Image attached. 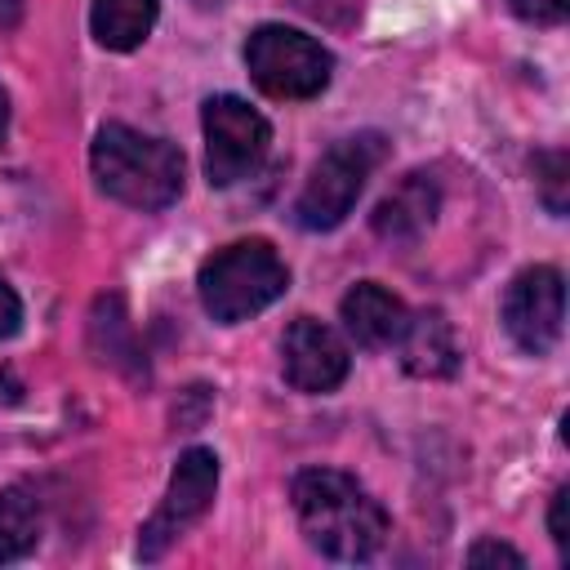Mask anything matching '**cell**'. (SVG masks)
Masks as SVG:
<instances>
[{"instance_id":"8","label":"cell","mask_w":570,"mask_h":570,"mask_svg":"<svg viewBox=\"0 0 570 570\" xmlns=\"http://www.w3.org/2000/svg\"><path fill=\"white\" fill-rule=\"evenodd\" d=\"M566 325V285L557 267H525L512 276V285L503 289V330L508 338L530 352L543 356L557 347Z\"/></svg>"},{"instance_id":"16","label":"cell","mask_w":570,"mask_h":570,"mask_svg":"<svg viewBox=\"0 0 570 570\" xmlns=\"http://www.w3.org/2000/svg\"><path fill=\"white\" fill-rule=\"evenodd\" d=\"M508 9L530 27H561L570 18V0H508Z\"/></svg>"},{"instance_id":"3","label":"cell","mask_w":570,"mask_h":570,"mask_svg":"<svg viewBox=\"0 0 570 570\" xmlns=\"http://www.w3.org/2000/svg\"><path fill=\"white\" fill-rule=\"evenodd\" d=\"M196 289H200V307L214 321L236 325L258 316L289 289V267L267 240H236L200 263Z\"/></svg>"},{"instance_id":"7","label":"cell","mask_w":570,"mask_h":570,"mask_svg":"<svg viewBox=\"0 0 570 570\" xmlns=\"http://www.w3.org/2000/svg\"><path fill=\"white\" fill-rule=\"evenodd\" d=\"M218 490V454L205 445H191L178 454L174 472H169V490L160 499V508L151 512V521L138 530V552L147 561H156L174 539H183L214 503Z\"/></svg>"},{"instance_id":"18","label":"cell","mask_w":570,"mask_h":570,"mask_svg":"<svg viewBox=\"0 0 570 570\" xmlns=\"http://www.w3.org/2000/svg\"><path fill=\"white\" fill-rule=\"evenodd\" d=\"M566 512H570V485H561L552 494V508H548V534H552L561 557H570V521H566Z\"/></svg>"},{"instance_id":"14","label":"cell","mask_w":570,"mask_h":570,"mask_svg":"<svg viewBox=\"0 0 570 570\" xmlns=\"http://www.w3.org/2000/svg\"><path fill=\"white\" fill-rule=\"evenodd\" d=\"M40 543V499L27 485L0 490V566L22 561Z\"/></svg>"},{"instance_id":"15","label":"cell","mask_w":570,"mask_h":570,"mask_svg":"<svg viewBox=\"0 0 570 570\" xmlns=\"http://www.w3.org/2000/svg\"><path fill=\"white\" fill-rule=\"evenodd\" d=\"M534 178H539V196H543V205L561 218L566 214V187H570V160H566V151H539L534 156Z\"/></svg>"},{"instance_id":"20","label":"cell","mask_w":570,"mask_h":570,"mask_svg":"<svg viewBox=\"0 0 570 570\" xmlns=\"http://www.w3.org/2000/svg\"><path fill=\"white\" fill-rule=\"evenodd\" d=\"M4 138H9V94L0 89V147H4Z\"/></svg>"},{"instance_id":"12","label":"cell","mask_w":570,"mask_h":570,"mask_svg":"<svg viewBox=\"0 0 570 570\" xmlns=\"http://www.w3.org/2000/svg\"><path fill=\"white\" fill-rule=\"evenodd\" d=\"M401 365L414 374V379H445L459 370V338H454V325L445 321V312L428 307L419 316L405 321L401 338Z\"/></svg>"},{"instance_id":"1","label":"cell","mask_w":570,"mask_h":570,"mask_svg":"<svg viewBox=\"0 0 570 570\" xmlns=\"http://www.w3.org/2000/svg\"><path fill=\"white\" fill-rule=\"evenodd\" d=\"M307 543L330 561H370L387 543L383 503L338 468H303L289 485Z\"/></svg>"},{"instance_id":"5","label":"cell","mask_w":570,"mask_h":570,"mask_svg":"<svg viewBox=\"0 0 570 570\" xmlns=\"http://www.w3.org/2000/svg\"><path fill=\"white\" fill-rule=\"evenodd\" d=\"M383 138L379 134H352L343 142H334L316 165H312V178L303 183L298 200H294V223L307 227V232H330L338 227L356 196L365 191V178L379 169L383 160Z\"/></svg>"},{"instance_id":"6","label":"cell","mask_w":570,"mask_h":570,"mask_svg":"<svg viewBox=\"0 0 570 570\" xmlns=\"http://www.w3.org/2000/svg\"><path fill=\"white\" fill-rule=\"evenodd\" d=\"M200 125H205V174L214 187H232L249 178L272 147V125L236 94H214L200 111Z\"/></svg>"},{"instance_id":"13","label":"cell","mask_w":570,"mask_h":570,"mask_svg":"<svg viewBox=\"0 0 570 570\" xmlns=\"http://www.w3.org/2000/svg\"><path fill=\"white\" fill-rule=\"evenodd\" d=\"M156 9H160V0H94V9H89L94 40L102 49L129 53L151 36Z\"/></svg>"},{"instance_id":"11","label":"cell","mask_w":570,"mask_h":570,"mask_svg":"<svg viewBox=\"0 0 570 570\" xmlns=\"http://www.w3.org/2000/svg\"><path fill=\"white\" fill-rule=\"evenodd\" d=\"M338 316H343V330L361 343V347H396L405 321H410V307L383 289L379 281H356L343 303H338Z\"/></svg>"},{"instance_id":"9","label":"cell","mask_w":570,"mask_h":570,"mask_svg":"<svg viewBox=\"0 0 570 570\" xmlns=\"http://www.w3.org/2000/svg\"><path fill=\"white\" fill-rule=\"evenodd\" d=\"M347 343L321 325L316 316H298L289 321L285 338H281V370L289 379V387L298 392H334L347 379Z\"/></svg>"},{"instance_id":"17","label":"cell","mask_w":570,"mask_h":570,"mask_svg":"<svg viewBox=\"0 0 570 570\" xmlns=\"http://www.w3.org/2000/svg\"><path fill=\"white\" fill-rule=\"evenodd\" d=\"M468 566H512V570H521L525 557H521L517 548L499 543V539H476V543L468 548Z\"/></svg>"},{"instance_id":"4","label":"cell","mask_w":570,"mask_h":570,"mask_svg":"<svg viewBox=\"0 0 570 570\" xmlns=\"http://www.w3.org/2000/svg\"><path fill=\"white\" fill-rule=\"evenodd\" d=\"M245 67H249V80L267 94V98H281V102H303V98H316L330 76H334V53L298 31V27H285V22H263L249 31L245 40Z\"/></svg>"},{"instance_id":"10","label":"cell","mask_w":570,"mask_h":570,"mask_svg":"<svg viewBox=\"0 0 570 570\" xmlns=\"http://www.w3.org/2000/svg\"><path fill=\"white\" fill-rule=\"evenodd\" d=\"M441 209V187L432 174H405L370 214V227L387 245H414Z\"/></svg>"},{"instance_id":"2","label":"cell","mask_w":570,"mask_h":570,"mask_svg":"<svg viewBox=\"0 0 570 570\" xmlns=\"http://www.w3.org/2000/svg\"><path fill=\"white\" fill-rule=\"evenodd\" d=\"M89 165L98 187L129 209H165L183 191V151L134 125H102Z\"/></svg>"},{"instance_id":"19","label":"cell","mask_w":570,"mask_h":570,"mask_svg":"<svg viewBox=\"0 0 570 570\" xmlns=\"http://www.w3.org/2000/svg\"><path fill=\"white\" fill-rule=\"evenodd\" d=\"M18 321H22V303H18L13 285L0 276V338H9L18 330Z\"/></svg>"}]
</instances>
